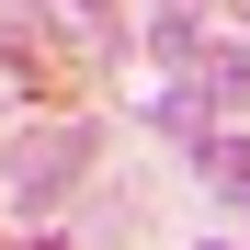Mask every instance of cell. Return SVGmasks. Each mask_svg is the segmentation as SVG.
I'll return each instance as SVG.
<instances>
[{
  "mask_svg": "<svg viewBox=\"0 0 250 250\" xmlns=\"http://www.w3.org/2000/svg\"><path fill=\"white\" fill-rule=\"evenodd\" d=\"M239 23H250V0H239Z\"/></svg>",
  "mask_w": 250,
  "mask_h": 250,
  "instance_id": "cell-6",
  "label": "cell"
},
{
  "mask_svg": "<svg viewBox=\"0 0 250 250\" xmlns=\"http://www.w3.org/2000/svg\"><path fill=\"white\" fill-rule=\"evenodd\" d=\"M182 80L205 91V114H250V46H205Z\"/></svg>",
  "mask_w": 250,
  "mask_h": 250,
  "instance_id": "cell-2",
  "label": "cell"
},
{
  "mask_svg": "<svg viewBox=\"0 0 250 250\" xmlns=\"http://www.w3.org/2000/svg\"><path fill=\"white\" fill-rule=\"evenodd\" d=\"M193 182H216V193H250V137H216V125H205V137H193Z\"/></svg>",
  "mask_w": 250,
  "mask_h": 250,
  "instance_id": "cell-4",
  "label": "cell"
},
{
  "mask_svg": "<svg viewBox=\"0 0 250 250\" xmlns=\"http://www.w3.org/2000/svg\"><path fill=\"white\" fill-rule=\"evenodd\" d=\"M114 0H46V34H57V46H91V57H114Z\"/></svg>",
  "mask_w": 250,
  "mask_h": 250,
  "instance_id": "cell-3",
  "label": "cell"
},
{
  "mask_svg": "<svg viewBox=\"0 0 250 250\" xmlns=\"http://www.w3.org/2000/svg\"><path fill=\"white\" fill-rule=\"evenodd\" d=\"M34 250H57V239H34Z\"/></svg>",
  "mask_w": 250,
  "mask_h": 250,
  "instance_id": "cell-5",
  "label": "cell"
},
{
  "mask_svg": "<svg viewBox=\"0 0 250 250\" xmlns=\"http://www.w3.org/2000/svg\"><path fill=\"white\" fill-rule=\"evenodd\" d=\"M91 148H103V125H46V137H23V148H12V171H0V182H12V216H23V228H46L57 205L80 193Z\"/></svg>",
  "mask_w": 250,
  "mask_h": 250,
  "instance_id": "cell-1",
  "label": "cell"
}]
</instances>
